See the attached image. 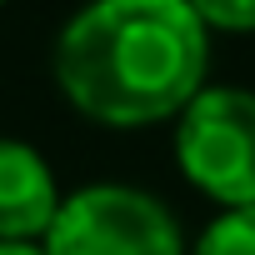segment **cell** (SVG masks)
Listing matches in <instances>:
<instances>
[{"label": "cell", "mask_w": 255, "mask_h": 255, "mask_svg": "<svg viewBox=\"0 0 255 255\" xmlns=\"http://www.w3.org/2000/svg\"><path fill=\"white\" fill-rule=\"evenodd\" d=\"M210 25L190 0H90L55 40V85L115 130L180 115L205 90Z\"/></svg>", "instance_id": "1"}, {"label": "cell", "mask_w": 255, "mask_h": 255, "mask_svg": "<svg viewBox=\"0 0 255 255\" xmlns=\"http://www.w3.org/2000/svg\"><path fill=\"white\" fill-rule=\"evenodd\" d=\"M175 160L225 210L255 205V90L205 85L175 115Z\"/></svg>", "instance_id": "2"}, {"label": "cell", "mask_w": 255, "mask_h": 255, "mask_svg": "<svg viewBox=\"0 0 255 255\" xmlns=\"http://www.w3.org/2000/svg\"><path fill=\"white\" fill-rule=\"evenodd\" d=\"M45 255H185L175 215L135 185H85L65 195Z\"/></svg>", "instance_id": "3"}, {"label": "cell", "mask_w": 255, "mask_h": 255, "mask_svg": "<svg viewBox=\"0 0 255 255\" xmlns=\"http://www.w3.org/2000/svg\"><path fill=\"white\" fill-rule=\"evenodd\" d=\"M60 190L45 155L0 135V240H45L60 215Z\"/></svg>", "instance_id": "4"}, {"label": "cell", "mask_w": 255, "mask_h": 255, "mask_svg": "<svg viewBox=\"0 0 255 255\" xmlns=\"http://www.w3.org/2000/svg\"><path fill=\"white\" fill-rule=\"evenodd\" d=\"M195 255H255V205L225 210L195 245Z\"/></svg>", "instance_id": "5"}, {"label": "cell", "mask_w": 255, "mask_h": 255, "mask_svg": "<svg viewBox=\"0 0 255 255\" xmlns=\"http://www.w3.org/2000/svg\"><path fill=\"white\" fill-rule=\"evenodd\" d=\"M190 5L210 30H235V35L255 30V0H190Z\"/></svg>", "instance_id": "6"}, {"label": "cell", "mask_w": 255, "mask_h": 255, "mask_svg": "<svg viewBox=\"0 0 255 255\" xmlns=\"http://www.w3.org/2000/svg\"><path fill=\"white\" fill-rule=\"evenodd\" d=\"M0 255H45V245H35V240H0Z\"/></svg>", "instance_id": "7"}, {"label": "cell", "mask_w": 255, "mask_h": 255, "mask_svg": "<svg viewBox=\"0 0 255 255\" xmlns=\"http://www.w3.org/2000/svg\"><path fill=\"white\" fill-rule=\"evenodd\" d=\"M0 5H5V0H0Z\"/></svg>", "instance_id": "8"}]
</instances>
